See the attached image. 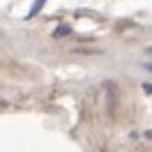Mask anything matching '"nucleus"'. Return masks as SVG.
I'll list each match as a JSON object with an SVG mask.
<instances>
[{"label": "nucleus", "mask_w": 152, "mask_h": 152, "mask_svg": "<svg viewBox=\"0 0 152 152\" xmlns=\"http://www.w3.org/2000/svg\"><path fill=\"white\" fill-rule=\"evenodd\" d=\"M44 2H46V0H37V2H35V7H32V10H30V14H28V19H30V16H35V14H39V10H42V7H44Z\"/></svg>", "instance_id": "1"}, {"label": "nucleus", "mask_w": 152, "mask_h": 152, "mask_svg": "<svg viewBox=\"0 0 152 152\" xmlns=\"http://www.w3.org/2000/svg\"><path fill=\"white\" fill-rule=\"evenodd\" d=\"M69 32V28H58L56 30V37H60V35H67Z\"/></svg>", "instance_id": "2"}, {"label": "nucleus", "mask_w": 152, "mask_h": 152, "mask_svg": "<svg viewBox=\"0 0 152 152\" xmlns=\"http://www.w3.org/2000/svg\"><path fill=\"white\" fill-rule=\"evenodd\" d=\"M143 88H145L148 92H152V86H150V83H145V86H143Z\"/></svg>", "instance_id": "3"}]
</instances>
